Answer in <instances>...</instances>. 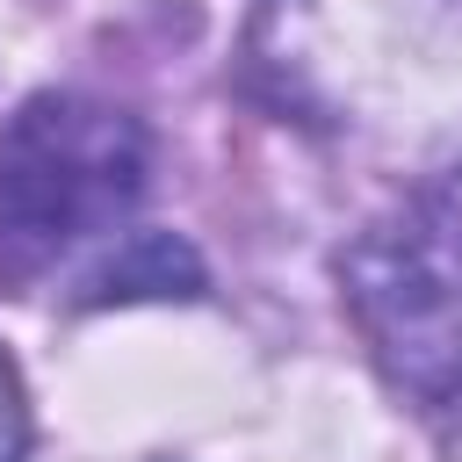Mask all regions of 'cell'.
I'll return each instance as SVG.
<instances>
[{
    "label": "cell",
    "instance_id": "cell-1",
    "mask_svg": "<svg viewBox=\"0 0 462 462\" xmlns=\"http://www.w3.org/2000/svg\"><path fill=\"white\" fill-rule=\"evenodd\" d=\"M144 123L94 94H29L0 123V282L43 274L65 245L116 231L144 195Z\"/></svg>",
    "mask_w": 462,
    "mask_h": 462
},
{
    "label": "cell",
    "instance_id": "cell-2",
    "mask_svg": "<svg viewBox=\"0 0 462 462\" xmlns=\"http://www.w3.org/2000/svg\"><path fill=\"white\" fill-rule=\"evenodd\" d=\"M339 282L375 368L426 411L462 404V202L419 195L368 224L346 245Z\"/></svg>",
    "mask_w": 462,
    "mask_h": 462
},
{
    "label": "cell",
    "instance_id": "cell-3",
    "mask_svg": "<svg viewBox=\"0 0 462 462\" xmlns=\"http://www.w3.org/2000/svg\"><path fill=\"white\" fill-rule=\"evenodd\" d=\"M144 296H202V260L173 231H130L79 274V303H144Z\"/></svg>",
    "mask_w": 462,
    "mask_h": 462
},
{
    "label": "cell",
    "instance_id": "cell-4",
    "mask_svg": "<svg viewBox=\"0 0 462 462\" xmlns=\"http://www.w3.org/2000/svg\"><path fill=\"white\" fill-rule=\"evenodd\" d=\"M22 448H29V404H22L14 361L0 354V462H22Z\"/></svg>",
    "mask_w": 462,
    "mask_h": 462
}]
</instances>
